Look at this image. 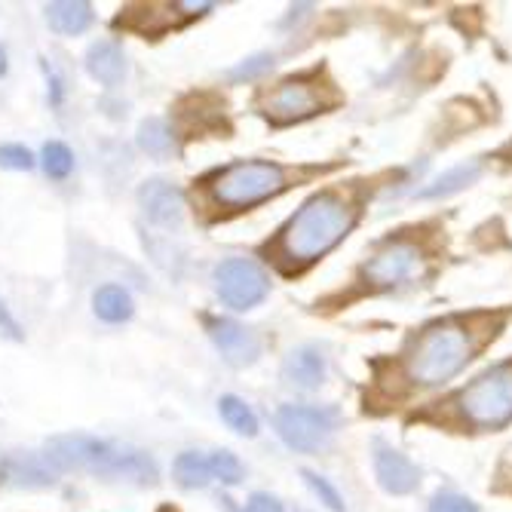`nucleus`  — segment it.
<instances>
[{"label":"nucleus","mask_w":512,"mask_h":512,"mask_svg":"<svg viewBox=\"0 0 512 512\" xmlns=\"http://www.w3.org/2000/svg\"><path fill=\"white\" fill-rule=\"evenodd\" d=\"M209 470H212V479H221L224 485L243 482V463L237 460V454H230V451H215L209 457Z\"/></svg>","instance_id":"5701e85b"},{"label":"nucleus","mask_w":512,"mask_h":512,"mask_svg":"<svg viewBox=\"0 0 512 512\" xmlns=\"http://www.w3.org/2000/svg\"><path fill=\"white\" fill-rule=\"evenodd\" d=\"M273 65V56L270 53H261V56H252V59H246L240 68H234V80H252V77H258V74H264L267 68Z\"/></svg>","instance_id":"bb28decb"},{"label":"nucleus","mask_w":512,"mask_h":512,"mask_svg":"<svg viewBox=\"0 0 512 512\" xmlns=\"http://www.w3.org/2000/svg\"><path fill=\"white\" fill-rule=\"evenodd\" d=\"M463 421L476 430H500L512 421V365H497L457 396Z\"/></svg>","instance_id":"39448f33"},{"label":"nucleus","mask_w":512,"mask_h":512,"mask_svg":"<svg viewBox=\"0 0 512 512\" xmlns=\"http://www.w3.org/2000/svg\"><path fill=\"white\" fill-rule=\"evenodd\" d=\"M160 512H175V509H160Z\"/></svg>","instance_id":"7c9ffc66"},{"label":"nucleus","mask_w":512,"mask_h":512,"mask_svg":"<svg viewBox=\"0 0 512 512\" xmlns=\"http://www.w3.org/2000/svg\"><path fill=\"white\" fill-rule=\"evenodd\" d=\"M46 463L56 470H80L120 482H157V463L148 451L92 436H59L46 445Z\"/></svg>","instance_id":"f03ea898"},{"label":"nucleus","mask_w":512,"mask_h":512,"mask_svg":"<svg viewBox=\"0 0 512 512\" xmlns=\"http://www.w3.org/2000/svg\"><path fill=\"white\" fill-rule=\"evenodd\" d=\"M246 512H283V503H279L276 497H270V494H252Z\"/></svg>","instance_id":"cd10ccee"},{"label":"nucleus","mask_w":512,"mask_h":512,"mask_svg":"<svg viewBox=\"0 0 512 512\" xmlns=\"http://www.w3.org/2000/svg\"><path fill=\"white\" fill-rule=\"evenodd\" d=\"M7 476L16 482V485H53V473L43 470V463L37 457H13L7 463Z\"/></svg>","instance_id":"412c9836"},{"label":"nucleus","mask_w":512,"mask_h":512,"mask_svg":"<svg viewBox=\"0 0 512 512\" xmlns=\"http://www.w3.org/2000/svg\"><path fill=\"white\" fill-rule=\"evenodd\" d=\"M304 476V482L310 485V491L319 497V503H325L332 512H347V506H344V497L338 494V488L329 482V479H322V476H316V473H310V470H304L301 473Z\"/></svg>","instance_id":"b1692460"},{"label":"nucleus","mask_w":512,"mask_h":512,"mask_svg":"<svg viewBox=\"0 0 512 512\" xmlns=\"http://www.w3.org/2000/svg\"><path fill=\"white\" fill-rule=\"evenodd\" d=\"M175 479H178L181 488H206L209 479H212L209 457H203L197 451L178 454V460H175Z\"/></svg>","instance_id":"aec40b11"},{"label":"nucleus","mask_w":512,"mask_h":512,"mask_svg":"<svg viewBox=\"0 0 512 512\" xmlns=\"http://www.w3.org/2000/svg\"><path fill=\"white\" fill-rule=\"evenodd\" d=\"M0 166L16 169V172H28L34 166V157L22 145H4V148H0Z\"/></svg>","instance_id":"393cba45"},{"label":"nucleus","mask_w":512,"mask_h":512,"mask_svg":"<svg viewBox=\"0 0 512 512\" xmlns=\"http://www.w3.org/2000/svg\"><path fill=\"white\" fill-rule=\"evenodd\" d=\"M43 169L50 178H68L74 169V154L68 151V145H62V142L43 145Z\"/></svg>","instance_id":"4be33fe9"},{"label":"nucleus","mask_w":512,"mask_h":512,"mask_svg":"<svg viewBox=\"0 0 512 512\" xmlns=\"http://www.w3.org/2000/svg\"><path fill=\"white\" fill-rule=\"evenodd\" d=\"M482 166L479 163H460L454 169H448L445 175H439L436 181H430L424 191H417V197L421 200H442V197H451L463 188H470V184L479 178Z\"/></svg>","instance_id":"f3484780"},{"label":"nucleus","mask_w":512,"mask_h":512,"mask_svg":"<svg viewBox=\"0 0 512 512\" xmlns=\"http://www.w3.org/2000/svg\"><path fill=\"white\" fill-rule=\"evenodd\" d=\"M473 335L457 322H436L417 338L405 356V375L411 384L439 387L473 359Z\"/></svg>","instance_id":"7ed1b4c3"},{"label":"nucleus","mask_w":512,"mask_h":512,"mask_svg":"<svg viewBox=\"0 0 512 512\" xmlns=\"http://www.w3.org/2000/svg\"><path fill=\"white\" fill-rule=\"evenodd\" d=\"M92 310L105 322H126L132 316V295L123 286H102L92 295Z\"/></svg>","instance_id":"a211bd4d"},{"label":"nucleus","mask_w":512,"mask_h":512,"mask_svg":"<svg viewBox=\"0 0 512 512\" xmlns=\"http://www.w3.org/2000/svg\"><path fill=\"white\" fill-rule=\"evenodd\" d=\"M421 249L414 243H390L384 246L378 255H371L362 267V276L368 279L375 289H393V286H405L408 279H414L421 273Z\"/></svg>","instance_id":"1a4fd4ad"},{"label":"nucleus","mask_w":512,"mask_h":512,"mask_svg":"<svg viewBox=\"0 0 512 512\" xmlns=\"http://www.w3.org/2000/svg\"><path fill=\"white\" fill-rule=\"evenodd\" d=\"M0 332H4L7 338H13V341H22L19 322L13 319V313L7 310V304H4V301H0Z\"/></svg>","instance_id":"c85d7f7f"},{"label":"nucleus","mask_w":512,"mask_h":512,"mask_svg":"<svg viewBox=\"0 0 512 512\" xmlns=\"http://www.w3.org/2000/svg\"><path fill=\"white\" fill-rule=\"evenodd\" d=\"M218 411L224 417V424L234 430V433L249 436V439L258 436V417H255V411L243 399H237V396H221L218 399Z\"/></svg>","instance_id":"6ab92c4d"},{"label":"nucleus","mask_w":512,"mask_h":512,"mask_svg":"<svg viewBox=\"0 0 512 512\" xmlns=\"http://www.w3.org/2000/svg\"><path fill=\"white\" fill-rule=\"evenodd\" d=\"M356 224V209L341 194H316L310 197L292 221L279 230L273 243V255L289 273L304 270L319 261L325 252H332Z\"/></svg>","instance_id":"f257e3e1"},{"label":"nucleus","mask_w":512,"mask_h":512,"mask_svg":"<svg viewBox=\"0 0 512 512\" xmlns=\"http://www.w3.org/2000/svg\"><path fill=\"white\" fill-rule=\"evenodd\" d=\"M138 203H142L148 221H154L160 227H175L184 218V197H181V191L175 188V184L166 181V178L145 181L142 191H138Z\"/></svg>","instance_id":"9b49d317"},{"label":"nucleus","mask_w":512,"mask_h":512,"mask_svg":"<svg viewBox=\"0 0 512 512\" xmlns=\"http://www.w3.org/2000/svg\"><path fill=\"white\" fill-rule=\"evenodd\" d=\"M286 188V169L267 160H243L215 172L206 184L209 200L221 209H252Z\"/></svg>","instance_id":"20e7f679"},{"label":"nucleus","mask_w":512,"mask_h":512,"mask_svg":"<svg viewBox=\"0 0 512 512\" xmlns=\"http://www.w3.org/2000/svg\"><path fill=\"white\" fill-rule=\"evenodd\" d=\"M86 71L105 86H117L126 77V56L114 40H99L86 53Z\"/></svg>","instance_id":"4468645a"},{"label":"nucleus","mask_w":512,"mask_h":512,"mask_svg":"<svg viewBox=\"0 0 512 512\" xmlns=\"http://www.w3.org/2000/svg\"><path fill=\"white\" fill-rule=\"evenodd\" d=\"M375 476H378L381 488L390 494H411L417 488V482H421V473H417L414 463L402 451H396L384 442L375 445Z\"/></svg>","instance_id":"f8f14e48"},{"label":"nucleus","mask_w":512,"mask_h":512,"mask_svg":"<svg viewBox=\"0 0 512 512\" xmlns=\"http://www.w3.org/2000/svg\"><path fill=\"white\" fill-rule=\"evenodd\" d=\"M138 148L145 154H151L154 160H169L178 154V142H175V132L163 117H148L138 126Z\"/></svg>","instance_id":"dca6fc26"},{"label":"nucleus","mask_w":512,"mask_h":512,"mask_svg":"<svg viewBox=\"0 0 512 512\" xmlns=\"http://www.w3.org/2000/svg\"><path fill=\"white\" fill-rule=\"evenodd\" d=\"M322 111V92L310 80H283L264 99V114L276 126L301 123Z\"/></svg>","instance_id":"6e6552de"},{"label":"nucleus","mask_w":512,"mask_h":512,"mask_svg":"<svg viewBox=\"0 0 512 512\" xmlns=\"http://www.w3.org/2000/svg\"><path fill=\"white\" fill-rule=\"evenodd\" d=\"M0 74H7V53H4V46H0Z\"/></svg>","instance_id":"c756f323"},{"label":"nucleus","mask_w":512,"mask_h":512,"mask_svg":"<svg viewBox=\"0 0 512 512\" xmlns=\"http://www.w3.org/2000/svg\"><path fill=\"white\" fill-rule=\"evenodd\" d=\"M325 356L316 347H295L283 362V378L298 390H316L325 381Z\"/></svg>","instance_id":"ddd939ff"},{"label":"nucleus","mask_w":512,"mask_h":512,"mask_svg":"<svg viewBox=\"0 0 512 512\" xmlns=\"http://www.w3.org/2000/svg\"><path fill=\"white\" fill-rule=\"evenodd\" d=\"M276 433L295 451H319L338 430V411L325 405H283L276 411Z\"/></svg>","instance_id":"423d86ee"},{"label":"nucleus","mask_w":512,"mask_h":512,"mask_svg":"<svg viewBox=\"0 0 512 512\" xmlns=\"http://www.w3.org/2000/svg\"><path fill=\"white\" fill-rule=\"evenodd\" d=\"M215 289L227 307L249 310L267 298L270 279L252 258H227L215 267Z\"/></svg>","instance_id":"0eeeda50"},{"label":"nucleus","mask_w":512,"mask_h":512,"mask_svg":"<svg viewBox=\"0 0 512 512\" xmlns=\"http://www.w3.org/2000/svg\"><path fill=\"white\" fill-rule=\"evenodd\" d=\"M46 22L59 34H83L92 25V7L83 0H59V4H46Z\"/></svg>","instance_id":"2eb2a0df"},{"label":"nucleus","mask_w":512,"mask_h":512,"mask_svg":"<svg viewBox=\"0 0 512 512\" xmlns=\"http://www.w3.org/2000/svg\"><path fill=\"white\" fill-rule=\"evenodd\" d=\"M206 329L227 365L243 368L261 356V344H258L255 332H249L246 325H240L234 319H206Z\"/></svg>","instance_id":"9d476101"},{"label":"nucleus","mask_w":512,"mask_h":512,"mask_svg":"<svg viewBox=\"0 0 512 512\" xmlns=\"http://www.w3.org/2000/svg\"><path fill=\"white\" fill-rule=\"evenodd\" d=\"M430 512H479L473 500L460 494H436L430 503Z\"/></svg>","instance_id":"a878e982"}]
</instances>
